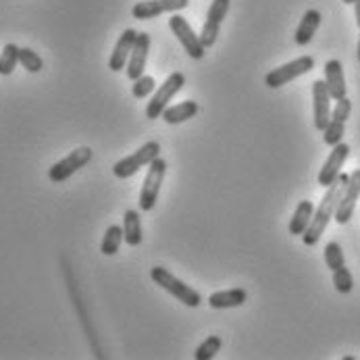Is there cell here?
<instances>
[{
	"label": "cell",
	"mask_w": 360,
	"mask_h": 360,
	"mask_svg": "<svg viewBox=\"0 0 360 360\" xmlns=\"http://www.w3.org/2000/svg\"><path fill=\"white\" fill-rule=\"evenodd\" d=\"M17 65H19V46L4 44V49L0 52V75H11Z\"/></svg>",
	"instance_id": "cell-23"
},
{
	"label": "cell",
	"mask_w": 360,
	"mask_h": 360,
	"mask_svg": "<svg viewBox=\"0 0 360 360\" xmlns=\"http://www.w3.org/2000/svg\"><path fill=\"white\" fill-rule=\"evenodd\" d=\"M312 69H314V58H312V56H309V54L298 56V58H294V60H290V63H285V65H281V67L269 71V73L264 75V86L271 88V90H277V88H281V86L294 82L296 77L307 75Z\"/></svg>",
	"instance_id": "cell-4"
},
{
	"label": "cell",
	"mask_w": 360,
	"mask_h": 360,
	"mask_svg": "<svg viewBox=\"0 0 360 360\" xmlns=\"http://www.w3.org/2000/svg\"><path fill=\"white\" fill-rule=\"evenodd\" d=\"M150 277L156 285H160L165 292H169L173 298H177L181 304L190 307V309H198L202 304V296L190 288L188 283H184L181 279H177L171 271H167L165 266H153L150 269Z\"/></svg>",
	"instance_id": "cell-2"
},
{
	"label": "cell",
	"mask_w": 360,
	"mask_h": 360,
	"mask_svg": "<svg viewBox=\"0 0 360 360\" xmlns=\"http://www.w3.org/2000/svg\"><path fill=\"white\" fill-rule=\"evenodd\" d=\"M350 112H352V101L348 96H344V98L335 101V106L331 110V119H338V121L346 123L350 119Z\"/></svg>",
	"instance_id": "cell-30"
},
{
	"label": "cell",
	"mask_w": 360,
	"mask_h": 360,
	"mask_svg": "<svg viewBox=\"0 0 360 360\" xmlns=\"http://www.w3.org/2000/svg\"><path fill=\"white\" fill-rule=\"evenodd\" d=\"M188 4H190V0H142V2H136L134 4L131 15H134V19L148 21V19L160 17L165 13L184 11Z\"/></svg>",
	"instance_id": "cell-11"
},
{
	"label": "cell",
	"mask_w": 360,
	"mask_h": 360,
	"mask_svg": "<svg viewBox=\"0 0 360 360\" xmlns=\"http://www.w3.org/2000/svg\"><path fill=\"white\" fill-rule=\"evenodd\" d=\"M325 264L331 269V271H338L340 266L346 264V258H344V250L338 242H329L325 246Z\"/></svg>",
	"instance_id": "cell-28"
},
{
	"label": "cell",
	"mask_w": 360,
	"mask_h": 360,
	"mask_svg": "<svg viewBox=\"0 0 360 360\" xmlns=\"http://www.w3.org/2000/svg\"><path fill=\"white\" fill-rule=\"evenodd\" d=\"M169 27H171V32L175 34V38L181 42L184 51L188 52L192 58L200 60V58L205 56L206 49L202 46V42H200V36L192 30V25H190L181 15H173V17L169 19Z\"/></svg>",
	"instance_id": "cell-9"
},
{
	"label": "cell",
	"mask_w": 360,
	"mask_h": 360,
	"mask_svg": "<svg viewBox=\"0 0 360 360\" xmlns=\"http://www.w3.org/2000/svg\"><path fill=\"white\" fill-rule=\"evenodd\" d=\"M319 25H321V13H319L316 8L307 11L304 17H302V21H300V25H298V30H296V36H294L296 44H298V46H307V44H310V40L314 38Z\"/></svg>",
	"instance_id": "cell-19"
},
{
	"label": "cell",
	"mask_w": 360,
	"mask_h": 360,
	"mask_svg": "<svg viewBox=\"0 0 360 360\" xmlns=\"http://www.w3.org/2000/svg\"><path fill=\"white\" fill-rule=\"evenodd\" d=\"M333 285H335V290H338L340 294H350V292H352L354 279H352L350 269H346V264L340 266L338 271H333Z\"/></svg>",
	"instance_id": "cell-29"
},
{
	"label": "cell",
	"mask_w": 360,
	"mask_h": 360,
	"mask_svg": "<svg viewBox=\"0 0 360 360\" xmlns=\"http://www.w3.org/2000/svg\"><path fill=\"white\" fill-rule=\"evenodd\" d=\"M221 346H223L221 338H219V335H210V338H206L205 342L198 346V350L194 352V359L196 360H212L214 356H217V354H219Z\"/></svg>",
	"instance_id": "cell-26"
},
{
	"label": "cell",
	"mask_w": 360,
	"mask_h": 360,
	"mask_svg": "<svg viewBox=\"0 0 360 360\" xmlns=\"http://www.w3.org/2000/svg\"><path fill=\"white\" fill-rule=\"evenodd\" d=\"M248 300V292L242 288H233V290H223V292H214L208 296V304L214 310L225 309H238Z\"/></svg>",
	"instance_id": "cell-17"
},
{
	"label": "cell",
	"mask_w": 360,
	"mask_h": 360,
	"mask_svg": "<svg viewBox=\"0 0 360 360\" xmlns=\"http://www.w3.org/2000/svg\"><path fill=\"white\" fill-rule=\"evenodd\" d=\"M354 17H356V25L360 27V0L354 4Z\"/></svg>",
	"instance_id": "cell-31"
},
{
	"label": "cell",
	"mask_w": 360,
	"mask_h": 360,
	"mask_svg": "<svg viewBox=\"0 0 360 360\" xmlns=\"http://www.w3.org/2000/svg\"><path fill=\"white\" fill-rule=\"evenodd\" d=\"M360 198V169H356L354 173H350V179L342 192V198L338 202V208H335V217L333 221L338 225H346L350 223V219L354 217V208H356V202Z\"/></svg>",
	"instance_id": "cell-10"
},
{
	"label": "cell",
	"mask_w": 360,
	"mask_h": 360,
	"mask_svg": "<svg viewBox=\"0 0 360 360\" xmlns=\"http://www.w3.org/2000/svg\"><path fill=\"white\" fill-rule=\"evenodd\" d=\"M125 242V233H123V225H110L104 231L103 244H101V252L104 257H115L121 248V244Z\"/></svg>",
	"instance_id": "cell-22"
},
{
	"label": "cell",
	"mask_w": 360,
	"mask_h": 360,
	"mask_svg": "<svg viewBox=\"0 0 360 360\" xmlns=\"http://www.w3.org/2000/svg\"><path fill=\"white\" fill-rule=\"evenodd\" d=\"M92 148H88V146H79V148H75L73 153H69V155L65 156V158H60L58 162H54L51 169H49V179H51L52 184H63V181H67L71 175H75L79 169H84L90 160H92Z\"/></svg>",
	"instance_id": "cell-6"
},
{
	"label": "cell",
	"mask_w": 360,
	"mask_h": 360,
	"mask_svg": "<svg viewBox=\"0 0 360 360\" xmlns=\"http://www.w3.org/2000/svg\"><path fill=\"white\" fill-rule=\"evenodd\" d=\"M123 233H125V242L129 246H140L144 236H142V219L138 210H127L123 214Z\"/></svg>",
	"instance_id": "cell-21"
},
{
	"label": "cell",
	"mask_w": 360,
	"mask_h": 360,
	"mask_svg": "<svg viewBox=\"0 0 360 360\" xmlns=\"http://www.w3.org/2000/svg\"><path fill=\"white\" fill-rule=\"evenodd\" d=\"M158 156H160V144H158L156 140H150V142H146L142 148H138L136 153H131L129 156L117 160V162L112 165V175H115L117 179H127V177L136 175L142 167L150 165V162H153L155 158H158Z\"/></svg>",
	"instance_id": "cell-3"
},
{
	"label": "cell",
	"mask_w": 360,
	"mask_h": 360,
	"mask_svg": "<svg viewBox=\"0 0 360 360\" xmlns=\"http://www.w3.org/2000/svg\"><path fill=\"white\" fill-rule=\"evenodd\" d=\"M136 38H138V32H136L134 27L125 30V32L119 36V40H117V44H115V51L110 52V58H108V69H110V71L117 73V71H121V69L127 67L129 54H131V49H134V44H136Z\"/></svg>",
	"instance_id": "cell-15"
},
{
	"label": "cell",
	"mask_w": 360,
	"mask_h": 360,
	"mask_svg": "<svg viewBox=\"0 0 360 360\" xmlns=\"http://www.w3.org/2000/svg\"><path fill=\"white\" fill-rule=\"evenodd\" d=\"M356 52H359V60H360V36H359V49H356Z\"/></svg>",
	"instance_id": "cell-33"
},
{
	"label": "cell",
	"mask_w": 360,
	"mask_h": 360,
	"mask_svg": "<svg viewBox=\"0 0 360 360\" xmlns=\"http://www.w3.org/2000/svg\"><path fill=\"white\" fill-rule=\"evenodd\" d=\"M348 156H350V146L348 144L340 142V144L331 146V155L327 156V160H325V165H323V169L319 173V186L329 188L340 177L342 167L348 160Z\"/></svg>",
	"instance_id": "cell-12"
},
{
	"label": "cell",
	"mask_w": 360,
	"mask_h": 360,
	"mask_svg": "<svg viewBox=\"0 0 360 360\" xmlns=\"http://www.w3.org/2000/svg\"><path fill=\"white\" fill-rule=\"evenodd\" d=\"M342 2H344V4H356L359 0H342Z\"/></svg>",
	"instance_id": "cell-32"
},
{
	"label": "cell",
	"mask_w": 360,
	"mask_h": 360,
	"mask_svg": "<svg viewBox=\"0 0 360 360\" xmlns=\"http://www.w3.org/2000/svg\"><path fill=\"white\" fill-rule=\"evenodd\" d=\"M312 214H314V205L310 200H302L298 202L292 219H290V233L292 236H302L307 229H309L310 221H312Z\"/></svg>",
	"instance_id": "cell-20"
},
{
	"label": "cell",
	"mask_w": 360,
	"mask_h": 360,
	"mask_svg": "<svg viewBox=\"0 0 360 360\" xmlns=\"http://www.w3.org/2000/svg\"><path fill=\"white\" fill-rule=\"evenodd\" d=\"M229 6H231V0H212L210 6H208V13H206V21L200 30V42L205 49L214 46L217 38H219V30H221V23L225 21L227 13H229Z\"/></svg>",
	"instance_id": "cell-8"
},
{
	"label": "cell",
	"mask_w": 360,
	"mask_h": 360,
	"mask_svg": "<svg viewBox=\"0 0 360 360\" xmlns=\"http://www.w3.org/2000/svg\"><path fill=\"white\" fill-rule=\"evenodd\" d=\"M155 90H156V82L153 75H142V77L134 79V86H131V94H134V98L144 101V98L153 96V94H155Z\"/></svg>",
	"instance_id": "cell-25"
},
{
	"label": "cell",
	"mask_w": 360,
	"mask_h": 360,
	"mask_svg": "<svg viewBox=\"0 0 360 360\" xmlns=\"http://www.w3.org/2000/svg\"><path fill=\"white\" fill-rule=\"evenodd\" d=\"M184 86H186V75L179 73V71L171 73V75L165 79V84L158 86L155 90V94L150 96V103L146 106V117H148V119H160V115L165 112L167 104L171 103V98H173L175 94H179V92L184 90Z\"/></svg>",
	"instance_id": "cell-5"
},
{
	"label": "cell",
	"mask_w": 360,
	"mask_h": 360,
	"mask_svg": "<svg viewBox=\"0 0 360 360\" xmlns=\"http://www.w3.org/2000/svg\"><path fill=\"white\" fill-rule=\"evenodd\" d=\"M331 94L327 90L325 79H316L312 84V106H314V129L323 131L331 121Z\"/></svg>",
	"instance_id": "cell-13"
},
{
	"label": "cell",
	"mask_w": 360,
	"mask_h": 360,
	"mask_svg": "<svg viewBox=\"0 0 360 360\" xmlns=\"http://www.w3.org/2000/svg\"><path fill=\"white\" fill-rule=\"evenodd\" d=\"M19 65L27 73H40L44 69V58L32 49H19Z\"/></svg>",
	"instance_id": "cell-24"
},
{
	"label": "cell",
	"mask_w": 360,
	"mask_h": 360,
	"mask_svg": "<svg viewBox=\"0 0 360 360\" xmlns=\"http://www.w3.org/2000/svg\"><path fill=\"white\" fill-rule=\"evenodd\" d=\"M148 52H150V36H148L146 32H138L136 44H134V49H131L129 60H127V67H125V73H127V77H129L131 82L144 75L146 60H148Z\"/></svg>",
	"instance_id": "cell-14"
},
{
	"label": "cell",
	"mask_w": 360,
	"mask_h": 360,
	"mask_svg": "<svg viewBox=\"0 0 360 360\" xmlns=\"http://www.w3.org/2000/svg\"><path fill=\"white\" fill-rule=\"evenodd\" d=\"M198 115V103L194 101H184L179 104H173V106H167L165 112L160 115V119L169 125H179V123H186L190 119H194Z\"/></svg>",
	"instance_id": "cell-18"
},
{
	"label": "cell",
	"mask_w": 360,
	"mask_h": 360,
	"mask_svg": "<svg viewBox=\"0 0 360 360\" xmlns=\"http://www.w3.org/2000/svg\"><path fill=\"white\" fill-rule=\"evenodd\" d=\"M348 179H350V175L340 173V177L327 188V192H325L321 205L314 208V214H312V221H310L309 229L302 233V242H304L307 246H316V244H319V240H321V236L325 233L329 221L335 217V208H338V202H340V198H342V192H344Z\"/></svg>",
	"instance_id": "cell-1"
},
{
	"label": "cell",
	"mask_w": 360,
	"mask_h": 360,
	"mask_svg": "<svg viewBox=\"0 0 360 360\" xmlns=\"http://www.w3.org/2000/svg\"><path fill=\"white\" fill-rule=\"evenodd\" d=\"M325 84L333 101H340L346 96L348 86H346V75H344V65L338 58H331L325 63Z\"/></svg>",
	"instance_id": "cell-16"
},
{
	"label": "cell",
	"mask_w": 360,
	"mask_h": 360,
	"mask_svg": "<svg viewBox=\"0 0 360 360\" xmlns=\"http://www.w3.org/2000/svg\"><path fill=\"white\" fill-rule=\"evenodd\" d=\"M165 173H167V160L165 158L158 156L148 165V173L144 177V186H142V192H140V210L148 212L156 206V198L160 194Z\"/></svg>",
	"instance_id": "cell-7"
},
{
	"label": "cell",
	"mask_w": 360,
	"mask_h": 360,
	"mask_svg": "<svg viewBox=\"0 0 360 360\" xmlns=\"http://www.w3.org/2000/svg\"><path fill=\"white\" fill-rule=\"evenodd\" d=\"M344 134H346V123L344 121H338V119H331L329 125L323 129V140H325L327 146H335V144L342 142Z\"/></svg>",
	"instance_id": "cell-27"
}]
</instances>
